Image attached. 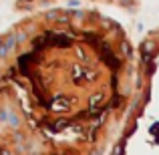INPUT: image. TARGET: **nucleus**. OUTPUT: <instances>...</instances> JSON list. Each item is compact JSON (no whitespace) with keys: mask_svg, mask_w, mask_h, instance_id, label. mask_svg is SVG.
Listing matches in <instances>:
<instances>
[{"mask_svg":"<svg viewBox=\"0 0 159 155\" xmlns=\"http://www.w3.org/2000/svg\"><path fill=\"white\" fill-rule=\"evenodd\" d=\"M58 2H73V0H16L18 10H34V8L52 6ZM83 2H103V4H125L127 0H83Z\"/></svg>","mask_w":159,"mask_h":155,"instance_id":"3","label":"nucleus"},{"mask_svg":"<svg viewBox=\"0 0 159 155\" xmlns=\"http://www.w3.org/2000/svg\"><path fill=\"white\" fill-rule=\"evenodd\" d=\"M137 54L95 8H51L0 32V155H105L135 89Z\"/></svg>","mask_w":159,"mask_h":155,"instance_id":"1","label":"nucleus"},{"mask_svg":"<svg viewBox=\"0 0 159 155\" xmlns=\"http://www.w3.org/2000/svg\"><path fill=\"white\" fill-rule=\"evenodd\" d=\"M109 155H159V28L139 44L133 97Z\"/></svg>","mask_w":159,"mask_h":155,"instance_id":"2","label":"nucleus"}]
</instances>
